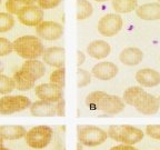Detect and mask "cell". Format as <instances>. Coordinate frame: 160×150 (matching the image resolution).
Listing matches in <instances>:
<instances>
[{"label":"cell","instance_id":"cell-1","mask_svg":"<svg viewBox=\"0 0 160 150\" xmlns=\"http://www.w3.org/2000/svg\"><path fill=\"white\" fill-rule=\"evenodd\" d=\"M13 51L19 57L26 60L38 59L42 57L45 47L39 37L32 35H26L17 38L12 42Z\"/></svg>","mask_w":160,"mask_h":150},{"label":"cell","instance_id":"cell-2","mask_svg":"<svg viewBox=\"0 0 160 150\" xmlns=\"http://www.w3.org/2000/svg\"><path fill=\"white\" fill-rule=\"evenodd\" d=\"M108 138L122 145L135 146L145 137V132L139 128L130 125H111L107 130Z\"/></svg>","mask_w":160,"mask_h":150},{"label":"cell","instance_id":"cell-3","mask_svg":"<svg viewBox=\"0 0 160 150\" xmlns=\"http://www.w3.org/2000/svg\"><path fill=\"white\" fill-rule=\"evenodd\" d=\"M77 139L85 147H97L107 141L108 133L98 126L80 125L77 127Z\"/></svg>","mask_w":160,"mask_h":150},{"label":"cell","instance_id":"cell-4","mask_svg":"<svg viewBox=\"0 0 160 150\" xmlns=\"http://www.w3.org/2000/svg\"><path fill=\"white\" fill-rule=\"evenodd\" d=\"M53 138V130L49 126H36L28 130L25 136V141L30 148L36 150L45 149L49 146Z\"/></svg>","mask_w":160,"mask_h":150},{"label":"cell","instance_id":"cell-5","mask_svg":"<svg viewBox=\"0 0 160 150\" xmlns=\"http://www.w3.org/2000/svg\"><path fill=\"white\" fill-rule=\"evenodd\" d=\"M31 100L23 95H6L0 98V115L9 116L28 109Z\"/></svg>","mask_w":160,"mask_h":150},{"label":"cell","instance_id":"cell-6","mask_svg":"<svg viewBox=\"0 0 160 150\" xmlns=\"http://www.w3.org/2000/svg\"><path fill=\"white\" fill-rule=\"evenodd\" d=\"M123 25L122 18L118 13H107L98 21V32L103 37H113L119 32Z\"/></svg>","mask_w":160,"mask_h":150},{"label":"cell","instance_id":"cell-7","mask_svg":"<svg viewBox=\"0 0 160 150\" xmlns=\"http://www.w3.org/2000/svg\"><path fill=\"white\" fill-rule=\"evenodd\" d=\"M19 22L27 27H37L43 21V10L39 6H23L17 13Z\"/></svg>","mask_w":160,"mask_h":150},{"label":"cell","instance_id":"cell-8","mask_svg":"<svg viewBox=\"0 0 160 150\" xmlns=\"http://www.w3.org/2000/svg\"><path fill=\"white\" fill-rule=\"evenodd\" d=\"M36 32L38 35L37 37H39L40 39L53 41V40H58L62 37L63 26L56 22V21L47 20V21L40 22L36 27Z\"/></svg>","mask_w":160,"mask_h":150},{"label":"cell","instance_id":"cell-9","mask_svg":"<svg viewBox=\"0 0 160 150\" xmlns=\"http://www.w3.org/2000/svg\"><path fill=\"white\" fill-rule=\"evenodd\" d=\"M35 95L39 98V100L57 103L63 98V90L50 82L40 83L35 87Z\"/></svg>","mask_w":160,"mask_h":150},{"label":"cell","instance_id":"cell-10","mask_svg":"<svg viewBox=\"0 0 160 150\" xmlns=\"http://www.w3.org/2000/svg\"><path fill=\"white\" fill-rule=\"evenodd\" d=\"M133 107L136 108L138 112L146 116H151L156 115L159 111L160 103L158 97L151 95V93H148L147 91H143L142 95L136 101Z\"/></svg>","mask_w":160,"mask_h":150},{"label":"cell","instance_id":"cell-11","mask_svg":"<svg viewBox=\"0 0 160 150\" xmlns=\"http://www.w3.org/2000/svg\"><path fill=\"white\" fill-rule=\"evenodd\" d=\"M125 105L126 103L122 100V98L107 93L98 102L96 110H100V111H102L103 113H107V115H117L125 109Z\"/></svg>","mask_w":160,"mask_h":150},{"label":"cell","instance_id":"cell-12","mask_svg":"<svg viewBox=\"0 0 160 150\" xmlns=\"http://www.w3.org/2000/svg\"><path fill=\"white\" fill-rule=\"evenodd\" d=\"M119 72V68L111 61H101L95 65L91 69V75L99 80H111Z\"/></svg>","mask_w":160,"mask_h":150},{"label":"cell","instance_id":"cell-13","mask_svg":"<svg viewBox=\"0 0 160 150\" xmlns=\"http://www.w3.org/2000/svg\"><path fill=\"white\" fill-rule=\"evenodd\" d=\"M66 50L62 47H49L45 49L42 55V62L53 68L65 67Z\"/></svg>","mask_w":160,"mask_h":150},{"label":"cell","instance_id":"cell-14","mask_svg":"<svg viewBox=\"0 0 160 150\" xmlns=\"http://www.w3.org/2000/svg\"><path fill=\"white\" fill-rule=\"evenodd\" d=\"M136 80L141 87L151 88L160 85V72L151 68H143L136 73Z\"/></svg>","mask_w":160,"mask_h":150},{"label":"cell","instance_id":"cell-15","mask_svg":"<svg viewBox=\"0 0 160 150\" xmlns=\"http://www.w3.org/2000/svg\"><path fill=\"white\" fill-rule=\"evenodd\" d=\"M87 52L93 59L101 60L107 58L111 52V47L105 40H93L88 45Z\"/></svg>","mask_w":160,"mask_h":150},{"label":"cell","instance_id":"cell-16","mask_svg":"<svg viewBox=\"0 0 160 150\" xmlns=\"http://www.w3.org/2000/svg\"><path fill=\"white\" fill-rule=\"evenodd\" d=\"M136 15L146 21L160 20V2L143 3L136 9Z\"/></svg>","mask_w":160,"mask_h":150},{"label":"cell","instance_id":"cell-17","mask_svg":"<svg viewBox=\"0 0 160 150\" xmlns=\"http://www.w3.org/2000/svg\"><path fill=\"white\" fill-rule=\"evenodd\" d=\"M143 59V52L137 47H128L120 52L119 60L121 63L129 67L139 65Z\"/></svg>","mask_w":160,"mask_h":150},{"label":"cell","instance_id":"cell-18","mask_svg":"<svg viewBox=\"0 0 160 150\" xmlns=\"http://www.w3.org/2000/svg\"><path fill=\"white\" fill-rule=\"evenodd\" d=\"M29 110L30 113L35 117H53L56 116V103L37 100L31 103Z\"/></svg>","mask_w":160,"mask_h":150},{"label":"cell","instance_id":"cell-19","mask_svg":"<svg viewBox=\"0 0 160 150\" xmlns=\"http://www.w3.org/2000/svg\"><path fill=\"white\" fill-rule=\"evenodd\" d=\"M28 130L21 125H3L0 126V137L3 140L13 141L25 138Z\"/></svg>","mask_w":160,"mask_h":150},{"label":"cell","instance_id":"cell-20","mask_svg":"<svg viewBox=\"0 0 160 150\" xmlns=\"http://www.w3.org/2000/svg\"><path fill=\"white\" fill-rule=\"evenodd\" d=\"M21 69L27 75H29L33 80H39L42 78L46 73V66L42 61H39L38 59H30L26 60L21 66Z\"/></svg>","mask_w":160,"mask_h":150},{"label":"cell","instance_id":"cell-21","mask_svg":"<svg viewBox=\"0 0 160 150\" xmlns=\"http://www.w3.org/2000/svg\"><path fill=\"white\" fill-rule=\"evenodd\" d=\"M12 79L16 83V89L20 91H27L31 88H35L36 80H33L29 75H27L21 68L13 73Z\"/></svg>","mask_w":160,"mask_h":150},{"label":"cell","instance_id":"cell-22","mask_svg":"<svg viewBox=\"0 0 160 150\" xmlns=\"http://www.w3.org/2000/svg\"><path fill=\"white\" fill-rule=\"evenodd\" d=\"M111 5L118 15L128 13L138 8V0H111Z\"/></svg>","mask_w":160,"mask_h":150},{"label":"cell","instance_id":"cell-23","mask_svg":"<svg viewBox=\"0 0 160 150\" xmlns=\"http://www.w3.org/2000/svg\"><path fill=\"white\" fill-rule=\"evenodd\" d=\"M76 7H77V12H76V17L77 20H85L89 18L93 12V7L92 5L88 1V0H77L76 2Z\"/></svg>","mask_w":160,"mask_h":150},{"label":"cell","instance_id":"cell-24","mask_svg":"<svg viewBox=\"0 0 160 150\" xmlns=\"http://www.w3.org/2000/svg\"><path fill=\"white\" fill-rule=\"evenodd\" d=\"M143 91H145V90L141 87H129L125 90V92H123V96H122V100L125 101V103L133 107L136 101L139 99L140 96L142 95Z\"/></svg>","mask_w":160,"mask_h":150},{"label":"cell","instance_id":"cell-25","mask_svg":"<svg viewBox=\"0 0 160 150\" xmlns=\"http://www.w3.org/2000/svg\"><path fill=\"white\" fill-rule=\"evenodd\" d=\"M49 82L57 86V87L61 88V89H63V88H65V85H66V69H65V67L57 68L56 70H53L52 72L50 73Z\"/></svg>","mask_w":160,"mask_h":150},{"label":"cell","instance_id":"cell-26","mask_svg":"<svg viewBox=\"0 0 160 150\" xmlns=\"http://www.w3.org/2000/svg\"><path fill=\"white\" fill-rule=\"evenodd\" d=\"M16 89V83L12 78L0 73V95H9Z\"/></svg>","mask_w":160,"mask_h":150},{"label":"cell","instance_id":"cell-27","mask_svg":"<svg viewBox=\"0 0 160 150\" xmlns=\"http://www.w3.org/2000/svg\"><path fill=\"white\" fill-rule=\"evenodd\" d=\"M15 26V18L8 12H0V33L8 32Z\"/></svg>","mask_w":160,"mask_h":150},{"label":"cell","instance_id":"cell-28","mask_svg":"<svg viewBox=\"0 0 160 150\" xmlns=\"http://www.w3.org/2000/svg\"><path fill=\"white\" fill-rule=\"evenodd\" d=\"M106 95H107V92H105V91H92V92H90L89 95L86 97V105H87L90 109L96 110L98 102H99L100 100L102 99Z\"/></svg>","mask_w":160,"mask_h":150},{"label":"cell","instance_id":"cell-29","mask_svg":"<svg viewBox=\"0 0 160 150\" xmlns=\"http://www.w3.org/2000/svg\"><path fill=\"white\" fill-rule=\"evenodd\" d=\"M91 82V73L82 68L77 69V86L78 88H83Z\"/></svg>","mask_w":160,"mask_h":150},{"label":"cell","instance_id":"cell-30","mask_svg":"<svg viewBox=\"0 0 160 150\" xmlns=\"http://www.w3.org/2000/svg\"><path fill=\"white\" fill-rule=\"evenodd\" d=\"M13 51L12 42L5 37H0V57L8 56Z\"/></svg>","mask_w":160,"mask_h":150},{"label":"cell","instance_id":"cell-31","mask_svg":"<svg viewBox=\"0 0 160 150\" xmlns=\"http://www.w3.org/2000/svg\"><path fill=\"white\" fill-rule=\"evenodd\" d=\"M6 10L10 15H17L19 12V10L23 7L22 5H20L17 0H7L6 1Z\"/></svg>","mask_w":160,"mask_h":150},{"label":"cell","instance_id":"cell-32","mask_svg":"<svg viewBox=\"0 0 160 150\" xmlns=\"http://www.w3.org/2000/svg\"><path fill=\"white\" fill-rule=\"evenodd\" d=\"M145 132L150 138L160 140V125H149L146 127Z\"/></svg>","mask_w":160,"mask_h":150},{"label":"cell","instance_id":"cell-33","mask_svg":"<svg viewBox=\"0 0 160 150\" xmlns=\"http://www.w3.org/2000/svg\"><path fill=\"white\" fill-rule=\"evenodd\" d=\"M62 0H38V6L41 9H52V8L57 7L58 5H60Z\"/></svg>","mask_w":160,"mask_h":150},{"label":"cell","instance_id":"cell-34","mask_svg":"<svg viewBox=\"0 0 160 150\" xmlns=\"http://www.w3.org/2000/svg\"><path fill=\"white\" fill-rule=\"evenodd\" d=\"M56 116H59V117L66 116V101L63 98L56 103Z\"/></svg>","mask_w":160,"mask_h":150},{"label":"cell","instance_id":"cell-35","mask_svg":"<svg viewBox=\"0 0 160 150\" xmlns=\"http://www.w3.org/2000/svg\"><path fill=\"white\" fill-rule=\"evenodd\" d=\"M109 150H139V149H138V148H136L135 146L122 145V143H120V145L115 146V147H111Z\"/></svg>","mask_w":160,"mask_h":150},{"label":"cell","instance_id":"cell-36","mask_svg":"<svg viewBox=\"0 0 160 150\" xmlns=\"http://www.w3.org/2000/svg\"><path fill=\"white\" fill-rule=\"evenodd\" d=\"M85 61H86L85 53H83L82 51H80V50H78L77 51V66H78V68H80V66L82 65Z\"/></svg>","mask_w":160,"mask_h":150},{"label":"cell","instance_id":"cell-37","mask_svg":"<svg viewBox=\"0 0 160 150\" xmlns=\"http://www.w3.org/2000/svg\"><path fill=\"white\" fill-rule=\"evenodd\" d=\"M17 1L22 6H31L38 2V0H17Z\"/></svg>","mask_w":160,"mask_h":150},{"label":"cell","instance_id":"cell-38","mask_svg":"<svg viewBox=\"0 0 160 150\" xmlns=\"http://www.w3.org/2000/svg\"><path fill=\"white\" fill-rule=\"evenodd\" d=\"M77 150H82V145H80L79 142L77 143Z\"/></svg>","mask_w":160,"mask_h":150},{"label":"cell","instance_id":"cell-39","mask_svg":"<svg viewBox=\"0 0 160 150\" xmlns=\"http://www.w3.org/2000/svg\"><path fill=\"white\" fill-rule=\"evenodd\" d=\"M0 150H10V149H8V148H6L3 145H1V146H0Z\"/></svg>","mask_w":160,"mask_h":150},{"label":"cell","instance_id":"cell-40","mask_svg":"<svg viewBox=\"0 0 160 150\" xmlns=\"http://www.w3.org/2000/svg\"><path fill=\"white\" fill-rule=\"evenodd\" d=\"M95 1H97V2H106L108 0H95Z\"/></svg>","mask_w":160,"mask_h":150},{"label":"cell","instance_id":"cell-41","mask_svg":"<svg viewBox=\"0 0 160 150\" xmlns=\"http://www.w3.org/2000/svg\"><path fill=\"white\" fill-rule=\"evenodd\" d=\"M3 141H5V140H3L2 138L0 137V146H1V145H3Z\"/></svg>","mask_w":160,"mask_h":150},{"label":"cell","instance_id":"cell-42","mask_svg":"<svg viewBox=\"0 0 160 150\" xmlns=\"http://www.w3.org/2000/svg\"><path fill=\"white\" fill-rule=\"evenodd\" d=\"M1 71H2V68H1V66H0V73H1Z\"/></svg>","mask_w":160,"mask_h":150},{"label":"cell","instance_id":"cell-43","mask_svg":"<svg viewBox=\"0 0 160 150\" xmlns=\"http://www.w3.org/2000/svg\"><path fill=\"white\" fill-rule=\"evenodd\" d=\"M158 100H159V103H160V96H159V97H158Z\"/></svg>","mask_w":160,"mask_h":150},{"label":"cell","instance_id":"cell-44","mask_svg":"<svg viewBox=\"0 0 160 150\" xmlns=\"http://www.w3.org/2000/svg\"><path fill=\"white\" fill-rule=\"evenodd\" d=\"M157 1H158V2H160V0H157Z\"/></svg>","mask_w":160,"mask_h":150},{"label":"cell","instance_id":"cell-45","mask_svg":"<svg viewBox=\"0 0 160 150\" xmlns=\"http://www.w3.org/2000/svg\"><path fill=\"white\" fill-rule=\"evenodd\" d=\"M0 3H1V0H0Z\"/></svg>","mask_w":160,"mask_h":150},{"label":"cell","instance_id":"cell-46","mask_svg":"<svg viewBox=\"0 0 160 150\" xmlns=\"http://www.w3.org/2000/svg\"><path fill=\"white\" fill-rule=\"evenodd\" d=\"M159 61H160V57H159Z\"/></svg>","mask_w":160,"mask_h":150}]
</instances>
